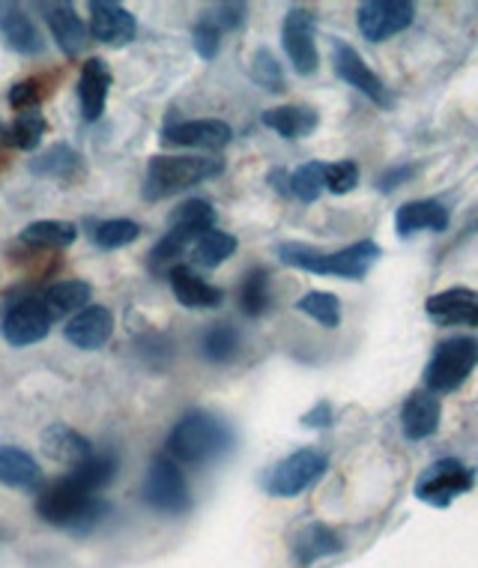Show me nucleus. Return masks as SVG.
I'll list each match as a JSON object with an SVG mask.
<instances>
[{
    "label": "nucleus",
    "instance_id": "17",
    "mask_svg": "<svg viewBox=\"0 0 478 568\" xmlns=\"http://www.w3.org/2000/svg\"><path fill=\"white\" fill-rule=\"evenodd\" d=\"M425 314L437 326H478V291L449 287L428 296Z\"/></svg>",
    "mask_w": 478,
    "mask_h": 568
},
{
    "label": "nucleus",
    "instance_id": "10",
    "mask_svg": "<svg viewBox=\"0 0 478 568\" xmlns=\"http://www.w3.org/2000/svg\"><path fill=\"white\" fill-rule=\"evenodd\" d=\"M472 481L476 476L467 464H460L458 458H443L430 464L425 476L416 481V497L430 506H449L451 500H458L460 494L472 488Z\"/></svg>",
    "mask_w": 478,
    "mask_h": 568
},
{
    "label": "nucleus",
    "instance_id": "26",
    "mask_svg": "<svg viewBox=\"0 0 478 568\" xmlns=\"http://www.w3.org/2000/svg\"><path fill=\"white\" fill-rule=\"evenodd\" d=\"M79 240V227L72 222H60V219H40L30 222L19 234V243L33 248V252H63Z\"/></svg>",
    "mask_w": 478,
    "mask_h": 568
},
{
    "label": "nucleus",
    "instance_id": "31",
    "mask_svg": "<svg viewBox=\"0 0 478 568\" xmlns=\"http://www.w3.org/2000/svg\"><path fill=\"white\" fill-rule=\"evenodd\" d=\"M240 248V240L234 234H225V231H206V234L197 236V243L192 245V261L195 266H204V270H215L225 261L236 255Z\"/></svg>",
    "mask_w": 478,
    "mask_h": 568
},
{
    "label": "nucleus",
    "instance_id": "25",
    "mask_svg": "<svg viewBox=\"0 0 478 568\" xmlns=\"http://www.w3.org/2000/svg\"><path fill=\"white\" fill-rule=\"evenodd\" d=\"M449 227V210L439 201H410L395 213V231L398 236H413L419 231H446Z\"/></svg>",
    "mask_w": 478,
    "mask_h": 568
},
{
    "label": "nucleus",
    "instance_id": "2",
    "mask_svg": "<svg viewBox=\"0 0 478 568\" xmlns=\"http://www.w3.org/2000/svg\"><path fill=\"white\" fill-rule=\"evenodd\" d=\"M234 449V432L222 416L210 410H189L167 434L165 455L176 464H210Z\"/></svg>",
    "mask_w": 478,
    "mask_h": 568
},
{
    "label": "nucleus",
    "instance_id": "42",
    "mask_svg": "<svg viewBox=\"0 0 478 568\" xmlns=\"http://www.w3.org/2000/svg\"><path fill=\"white\" fill-rule=\"evenodd\" d=\"M245 12H248V7H245V3H213V7H206L201 19L210 21L215 30L227 33V30L243 28Z\"/></svg>",
    "mask_w": 478,
    "mask_h": 568
},
{
    "label": "nucleus",
    "instance_id": "21",
    "mask_svg": "<svg viewBox=\"0 0 478 568\" xmlns=\"http://www.w3.org/2000/svg\"><path fill=\"white\" fill-rule=\"evenodd\" d=\"M42 452L49 455L51 460H58L63 467H79L93 455V443L79 434L72 425H63V422H51L49 428L40 434Z\"/></svg>",
    "mask_w": 478,
    "mask_h": 568
},
{
    "label": "nucleus",
    "instance_id": "28",
    "mask_svg": "<svg viewBox=\"0 0 478 568\" xmlns=\"http://www.w3.org/2000/svg\"><path fill=\"white\" fill-rule=\"evenodd\" d=\"M264 126L278 132L287 141H296V138H308L314 129L321 126V114L308 105H278V109L264 111Z\"/></svg>",
    "mask_w": 478,
    "mask_h": 568
},
{
    "label": "nucleus",
    "instance_id": "9",
    "mask_svg": "<svg viewBox=\"0 0 478 568\" xmlns=\"http://www.w3.org/2000/svg\"><path fill=\"white\" fill-rule=\"evenodd\" d=\"M333 69L344 84H350V88L359 90L362 97L372 99L374 105H380V109H391V105H395L389 88L383 84L380 75L365 63V58L353 49L350 42L333 40Z\"/></svg>",
    "mask_w": 478,
    "mask_h": 568
},
{
    "label": "nucleus",
    "instance_id": "7",
    "mask_svg": "<svg viewBox=\"0 0 478 568\" xmlns=\"http://www.w3.org/2000/svg\"><path fill=\"white\" fill-rule=\"evenodd\" d=\"M141 497H144L150 509L162 511V515H183L192 506L186 476L180 470V464L167 458V455L153 458L150 470H146Z\"/></svg>",
    "mask_w": 478,
    "mask_h": 568
},
{
    "label": "nucleus",
    "instance_id": "44",
    "mask_svg": "<svg viewBox=\"0 0 478 568\" xmlns=\"http://www.w3.org/2000/svg\"><path fill=\"white\" fill-rule=\"evenodd\" d=\"M42 84L37 79L19 81V84H12L10 90V105L12 111H19V114H30V111L40 109L42 102Z\"/></svg>",
    "mask_w": 478,
    "mask_h": 568
},
{
    "label": "nucleus",
    "instance_id": "3",
    "mask_svg": "<svg viewBox=\"0 0 478 568\" xmlns=\"http://www.w3.org/2000/svg\"><path fill=\"white\" fill-rule=\"evenodd\" d=\"M380 257V245L372 240H359V243L347 245L342 252H321L312 245L303 243H282L278 245V261L293 270L314 275H335V278H347V282H359L372 273V266Z\"/></svg>",
    "mask_w": 478,
    "mask_h": 568
},
{
    "label": "nucleus",
    "instance_id": "40",
    "mask_svg": "<svg viewBox=\"0 0 478 568\" xmlns=\"http://www.w3.org/2000/svg\"><path fill=\"white\" fill-rule=\"evenodd\" d=\"M326 192L323 183V162H305L291 174V195L299 197L303 204H314Z\"/></svg>",
    "mask_w": 478,
    "mask_h": 568
},
{
    "label": "nucleus",
    "instance_id": "1",
    "mask_svg": "<svg viewBox=\"0 0 478 568\" xmlns=\"http://www.w3.org/2000/svg\"><path fill=\"white\" fill-rule=\"evenodd\" d=\"M37 515L45 524H51V527L84 536V532L96 529L111 515V506L102 497H96V494H90L81 481H75L72 476H63V479L51 481V485L40 490Z\"/></svg>",
    "mask_w": 478,
    "mask_h": 568
},
{
    "label": "nucleus",
    "instance_id": "16",
    "mask_svg": "<svg viewBox=\"0 0 478 568\" xmlns=\"http://www.w3.org/2000/svg\"><path fill=\"white\" fill-rule=\"evenodd\" d=\"M114 335V314L105 305H88L84 312L72 314L63 326V338L79 351H99Z\"/></svg>",
    "mask_w": 478,
    "mask_h": 568
},
{
    "label": "nucleus",
    "instance_id": "8",
    "mask_svg": "<svg viewBox=\"0 0 478 568\" xmlns=\"http://www.w3.org/2000/svg\"><path fill=\"white\" fill-rule=\"evenodd\" d=\"M54 317L49 308L42 305L40 296H21L16 303L7 305L3 321H0V333L12 347H30L49 338Z\"/></svg>",
    "mask_w": 478,
    "mask_h": 568
},
{
    "label": "nucleus",
    "instance_id": "4",
    "mask_svg": "<svg viewBox=\"0 0 478 568\" xmlns=\"http://www.w3.org/2000/svg\"><path fill=\"white\" fill-rule=\"evenodd\" d=\"M225 171V162L215 156H153L146 165L141 195L150 204L180 195L183 189L206 183Z\"/></svg>",
    "mask_w": 478,
    "mask_h": 568
},
{
    "label": "nucleus",
    "instance_id": "39",
    "mask_svg": "<svg viewBox=\"0 0 478 568\" xmlns=\"http://www.w3.org/2000/svg\"><path fill=\"white\" fill-rule=\"evenodd\" d=\"M248 75L257 88L269 90V93H284L287 90V81H284L282 63L275 60V54L269 49H257L252 58V67H248Z\"/></svg>",
    "mask_w": 478,
    "mask_h": 568
},
{
    "label": "nucleus",
    "instance_id": "34",
    "mask_svg": "<svg viewBox=\"0 0 478 568\" xmlns=\"http://www.w3.org/2000/svg\"><path fill=\"white\" fill-rule=\"evenodd\" d=\"M45 132H49L45 118H42L40 111H30V114H19V118L12 120L3 141H7V148L33 153V150L42 144V135H45Z\"/></svg>",
    "mask_w": 478,
    "mask_h": 568
},
{
    "label": "nucleus",
    "instance_id": "41",
    "mask_svg": "<svg viewBox=\"0 0 478 568\" xmlns=\"http://www.w3.org/2000/svg\"><path fill=\"white\" fill-rule=\"evenodd\" d=\"M323 183L333 195H347L353 189L359 186V165L356 162H333V165H323Z\"/></svg>",
    "mask_w": 478,
    "mask_h": 568
},
{
    "label": "nucleus",
    "instance_id": "23",
    "mask_svg": "<svg viewBox=\"0 0 478 568\" xmlns=\"http://www.w3.org/2000/svg\"><path fill=\"white\" fill-rule=\"evenodd\" d=\"M344 548L342 536L335 532L333 527H326V524H305L296 536H293V562L296 566H312L317 559L323 557H333L338 550Z\"/></svg>",
    "mask_w": 478,
    "mask_h": 568
},
{
    "label": "nucleus",
    "instance_id": "47",
    "mask_svg": "<svg viewBox=\"0 0 478 568\" xmlns=\"http://www.w3.org/2000/svg\"><path fill=\"white\" fill-rule=\"evenodd\" d=\"M269 183H273V189L278 195H291V174H287L284 168H278V171L269 174Z\"/></svg>",
    "mask_w": 478,
    "mask_h": 568
},
{
    "label": "nucleus",
    "instance_id": "6",
    "mask_svg": "<svg viewBox=\"0 0 478 568\" xmlns=\"http://www.w3.org/2000/svg\"><path fill=\"white\" fill-rule=\"evenodd\" d=\"M329 467L326 455L317 449H296L293 455L282 458L275 467H269L264 476V490L269 497H282V500H293L303 490L323 479V473Z\"/></svg>",
    "mask_w": 478,
    "mask_h": 568
},
{
    "label": "nucleus",
    "instance_id": "24",
    "mask_svg": "<svg viewBox=\"0 0 478 568\" xmlns=\"http://www.w3.org/2000/svg\"><path fill=\"white\" fill-rule=\"evenodd\" d=\"M0 485L10 490H40L42 470L37 458L19 446H0Z\"/></svg>",
    "mask_w": 478,
    "mask_h": 568
},
{
    "label": "nucleus",
    "instance_id": "45",
    "mask_svg": "<svg viewBox=\"0 0 478 568\" xmlns=\"http://www.w3.org/2000/svg\"><path fill=\"white\" fill-rule=\"evenodd\" d=\"M333 404L329 402H317L312 410L303 416V425L305 428H329L333 425Z\"/></svg>",
    "mask_w": 478,
    "mask_h": 568
},
{
    "label": "nucleus",
    "instance_id": "19",
    "mask_svg": "<svg viewBox=\"0 0 478 568\" xmlns=\"http://www.w3.org/2000/svg\"><path fill=\"white\" fill-rule=\"evenodd\" d=\"M167 282L174 291V300L183 308H218L225 303V291L215 284L204 282L201 275L186 264H176L167 270Z\"/></svg>",
    "mask_w": 478,
    "mask_h": 568
},
{
    "label": "nucleus",
    "instance_id": "20",
    "mask_svg": "<svg viewBox=\"0 0 478 568\" xmlns=\"http://www.w3.org/2000/svg\"><path fill=\"white\" fill-rule=\"evenodd\" d=\"M0 37L16 54H24V58H37L45 49L40 28L19 3H0Z\"/></svg>",
    "mask_w": 478,
    "mask_h": 568
},
{
    "label": "nucleus",
    "instance_id": "32",
    "mask_svg": "<svg viewBox=\"0 0 478 568\" xmlns=\"http://www.w3.org/2000/svg\"><path fill=\"white\" fill-rule=\"evenodd\" d=\"M240 344H243V338H240V333H236V326L215 324L210 326V329L204 333V338H201V353H204L206 363L227 365L236 359Z\"/></svg>",
    "mask_w": 478,
    "mask_h": 568
},
{
    "label": "nucleus",
    "instance_id": "30",
    "mask_svg": "<svg viewBox=\"0 0 478 568\" xmlns=\"http://www.w3.org/2000/svg\"><path fill=\"white\" fill-rule=\"evenodd\" d=\"M90 296H93V287L88 282H58L45 287V294L40 296L42 305L49 308L51 317H67V314H79L88 308Z\"/></svg>",
    "mask_w": 478,
    "mask_h": 568
},
{
    "label": "nucleus",
    "instance_id": "18",
    "mask_svg": "<svg viewBox=\"0 0 478 568\" xmlns=\"http://www.w3.org/2000/svg\"><path fill=\"white\" fill-rule=\"evenodd\" d=\"M111 84H114V75L102 58H88V63L81 67L79 75V105L81 118L88 123H96L102 114H105L108 93H111Z\"/></svg>",
    "mask_w": 478,
    "mask_h": 568
},
{
    "label": "nucleus",
    "instance_id": "29",
    "mask_svg": "<svg viewBox=\"0 0 478 568\" xmlns=\"http://www.w3.org/2000/svg\"><path fill=\"white\" fill-rule=\"evenodd\" d=\"M197 236H201V231H195V227L171 225V231H167V234L153 245V252H150V261H146L150 273L162 275L167 273L171 266H176V261L197 243Z\"/></svg>",
    "mask_w": 478,
    "mask_h": 568
},
{
    "label": "nucleus",
    "instance_id": "36",
    "mask_svg": "<svg viewBox=\"0 0 478 568\" xmlns=\"http://www.w3.org/2000/svg\"><path fill=\"white\" fill-rule=\"evenodd\" d=\"M269 303H273V294H269V273H266L264 266H257V270H252V273L245 275L243 287H240V308H243V314H248V317H261V314H266Z\"/></svg>",
    "mask_w": 478,
    "mask_h": 568
},
{
    "label": "nucleus",
    "instance_id": "11",
    "mask_svg": "<svg viewBox=\"0 0 478 568\" xmlns=\"http://www.w3.org/2000/svg\"><path fill=\"white\" fill-rule=\"evenodd\" d=\"M162 141L171 148L201 150V153H222L234 141V129L225 120L197 118V120H171L162 129Z\"/></svg>",
    "mask_w": 478,
    "mask_h": 568
},
{
    "label": "nucleus",
    "instance_id": "15",
    "mask_svg": "<svg viewBox=\"0 0 478 568\" xmlns=\"http://www.w3.org/2000/svg\"><path fill=\"white\" fill-rule=\"evenodd\" d=\"M40 12L45 24H49L51 37L58 40V49L69 60L81 58L90 42V30L84 19L75 12V7L72 3H40Z\"/></svg>",
    "mask_w": 478,
    "mask_h": 568
},
{
    "label": "nucleus",
    "instance_id": "38",
    "mask_svg": "<svg viewBox=\"0 0 478 568\" xmlns=\"http://www.w3.org/2000/svg\"><path fill=\"white\" fill-rule=\"evenodd\" d=\"M215 219H218V213H215V206L210 204V201H204V197H189V201H183V204L176 206L174 213L167 216V225L195 227V231L206 234V231H213L215 227Z\"/></svg>",
    "mask_w": 478,
    "mask_h": 568
},
{
    "label": "nucleus",
    "instance_id": "37",
    "mask_svg": "<svg viewBox=\"0 0 478 568\" xmlns=\"http://www.w3.org/2000/svg\"><path fill=\"white\" fill-rule=\"evenodd\" d=\"M296 312L308 314L312 321H317L326 329H338L342 326V300L326 291H312L296 303Z\"/></svg>",
    "mask_w": 478,
    "mask_h": 568
},
{
    "label": "nucleus",
    "instance_id": "43",
    "mask_svg": "<svg viewBox=\"0 0 478 568\" xmlns=\"http://www.w3.org/2000/svg\"><path fill=\"white\" fill-rule=\"evenodd\" d=\"M192 45H195L197 58L201 60H215L222 51V30H215L210 21H197L192 28Z\"/></svg>",
    "mask_w": 478,
    "mask_h": 568
},
{
    "label": "nucleus",
    "instance_id": "33",
    "mask_svg": "<svg viewBox=\"0 0 478 568\" xmlns=\"http://www.w3.org/2000/svg\"><path fill=\"white\" fill-rule=\"evenodd\" d=\"M72 479L81 481L84 488L90 490V494H96V490L108 488L111 481L118 479V455H111V452H105V455H90L84 464H79V467H72V473H69Z\"/></svg>",
    "mask_w": 478,
    "mask_h": 568
},
{
    "label": "nucleus",
    "instance_id": "46",
    "mask_svg": "<svg viewBox=\"0 0 478 568\" xmlns=\"http://www.w3.org/2000/svg\"><path fill=\"white\" fill-rule=\"evenodd\" d=\"M413 174H416V168H413V165L391 168V171H386V174L377 180V189H380V192H395V189H398L400 183H407Z\"/></svg>",
    "mask_w": 478,
    "mask_h": 568
},
{
    "label": "nucleus",
    "instance_id": "35",
    "mask_svg": "<svg viewBox=\"0 0 478 568\" xmlns=\"http://www.w3.org/2000/svg\"><path fill=\"white\" fill-rule=\"evenodd\" d=\"M141 236V225L132 222V219H108V222H96L90 227V240L96 248H126Z\"/></svg>",
    "mask_w": 478,
    "mask_h": 568
},
{
    "label": "nucleus",
    "instance_id": "22",
    "mask_svg": "<svg viewBox=\"0 0 478 568\" xmlns=\"http://www.w3.org/2000/svg\"><path fill=\"white\" fill-rule=\"evenodd\" d=\"M439 419H443V404L428 389H416L400 407V428L407 434V440H425L430 434H437Z\"/></svg>",
    "mask_w": 478,
    "mask_h": 568
},
{
    "label": "nucleus",
    "instance_id": "5",
    "mask_svg": "<svg viewBox=\"0 0 478 568\" xmlns=\"http://www.w3.org/2000/svg\"><path fill=\"white\" fill-rule=\"evenodd\" d=\"M478 365V342L476 338H449V342L437 344V351L425 365V386L428 393H455L464 386L472 368Z\"/></svg>",
    "mask_w": 478,
    "mask_h": 568
},
{
    "label": "nucleus",
    "instance_id": "12",
    "mask_svg": "<svg viewBox=\"0 0 478 568\" xmlns=\"http://www.w3.org/2000/svg\"><path fill=\"white\" fill-rule=\"evenodd\" d=\"M416 19V7L410 0H368L356 10L359 33L368 42H386L407 30Z\"/></svg>",
    "mask_w": 478,
    "mask_h": 568
},
{
    "label": "nucleus",
    "instance_id": "27",
    "mask_svg": "<svg viewBox=\"0 0 478 568\" xmlns=\"http://www.w3.org/2000/svg\"><path fill=\"white\" fill-rule=\"evenodd\" d=\"M30 171L58 183H75L84 176V162H81L79 150H72L69 144H51L45 153L30 162Z\"/></svg>",
    "mask_w": 478,
    "mask_h": 568
},
{
    "label": "nucleus",
    "instance_id": "14",
    "mask_svg": "<svg viewBox=\"0 0 478 568\" xmlns=\"http://www.w3.org/2000/svg\"><path fill=\"white\" fill-rule=\"evenodd\" d=\"M90 16V37L102 45H111V49H123L129 42L135 40L138 24L135 16L120 7L114 0H90L88 3Z\"/></svg>",
    "mask_w": 478,
    "mask_h": 568
},
{
    "label": "nucleus",
    "instance_id": "13",
    "mask_svg": "<svg viewBox=\"0 0 478 568\" xmlns=\"http://www.w3.org/2000/svg\"><path fill=\"white\" fill-rule=\"evenodd\" d=\"M282 45L284 54L296 69V75H314L321 67V51L314 40V16L303 7H293L282 21Z\"/></svg>",
    "mask_w": 478,
    "mask_h": 568
}]
</instances>
